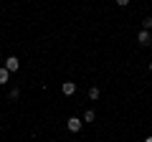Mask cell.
<instances>
[{"label": "cell", "instance_id": "5b68a950", "mask_svg": "<svg viewBox=\"0 0 152 142\" xmlns=\"http://www.w3.org/2000/svg\"><path fill=\"white\" fill-rule=\"evenodd\" d=\"M8 81H10V71L3 66V69H0V84H8Z\"/></svg>", "mask_w": 152, "mask_h": 142}, {"label": "cell", "instance_id": "7a4b0ae2", "mask_svg": "<svg viewBox=\"0 0 152 142\" xmlns=\"http://www.w3.org/2000/svg\"><path fill=\"white\" fill-rule=\"evenodd\" d=\"M5 69L13 74V71H18V69H20V61H18L15 56H8V59H5Z\"/></svg>", "mask_w": 152, "mask_h": 142}, {"label": "cell", "instance_id": "8fae6325", "mask_svg": "<svg viewBox=\"0 0 152 142\" xmlns=\"http://www.w3.org/2000/svg\"><path fill=\"white\" fill-rule=\"evenodd\" d=\"M145 142H152V135H150V137H147V140H145Z\"/></svg>", "mask_w": 152, "mask_h": 142}, {"label": "cell", "instance_id": "277c9868", "mask_svg": "<svg viewBox=\"0 0 152 142\" xmlns=\"http://www.w3.org/2000/svg\"><path fill=\"white\" fill-rule=\"evenodd\" d=\"M137 41H140L142 46H152V36H150V31H140V36H137Z\"/></svg>", "mask_w": 152, "mask_h": 142}, {"label": "cell", "instance_id": "30bf717a", "mask_svg": "<svg viewBox=\"0 0 152 142\" xmlns=\"http://www.w3.org/2000/svg\"><path fill=\"white\" fill-rule=\"evenodd\" d=\"M117 5H122V8H124V5H129V0H117Z\"/></svg>", "mask_w": 152, "mask_h": 142}, {"label": "cell", "instance_id": "9c48e42d", "mask_svg": "<svg viewBox=\"0 0 152 142\" xmlns=\"http://www.w3.org/2000/svg\"><path fill=\"white\" fill-rule=\"evenodd\" d=\"M18 97H20V91H18V89H10V99H13V102H15Z\"/></svg>", "mask_w": 152, "mask_h": 142}, {"label": "cell", "instance_id": "6da1fadb", "mask_svg": "<svg viewBox=\"0 0 152 142\" xmlns=\"http://www.w3.org/2000/svg\"><path fill=\"white\" fill-rule=\"evenodd\" d=\"M81 124H84V119H79V117H69V119H66V130L69 132H79Z\"/></svg>", "mask_w": 152, "mask_h": 142}, {"label": "cell", "instance_id": "8992f818", "mask_svg": "<svg viewBox=\"0 0 152 142\" xmlns=\"http://www.w3.org/2000/svg\"><path fill=\"white\" fill-rule=\"evenodd\" d=\"M81 119H84V122H94V119H96V112H94V109H86Z\"/></svg>", "mask_w": 152, "mask_h": 142}, {"label": "cell", "instance_id": "ba28073f", "mask_svg": "<svg viewBox=\"0 0 152 142\" xmlns=\"http://www.w3.org/2000/svg\"><path fill=\"white\" fill-rule=\"evenodd\" d=\"M152 28V18H145V20H142V31H150Z\"/></svg>", "mask_w": 152, "mask_h": 142}, {"label": "cell", "instance_id": "52a82bcc", "mask_svg": "<svg viewBox=\"0 0 152 142\" xmlns=\"http://www.w3.org/2000/svg\"><path fill=\"white\" fill-rule=\"evenodd\" d=\"M99 94H102V91H99L96 86H91V89H89V99H99Z\"/></svg>", "mask_w": 152, "mask_h": 142}, {"label": "cell", "instance_id": "7c38bea8", "mask_svg": "<svg viewBox=\"0 0 152 142\" xmlns=\"http://www.w3.org/2000/svg\"><path fill=\"white\" fill-rule=\"evenodd\" d=\"M150 71H152V64H150Z\"/></svg>", "mask_w": 152, "mask_h": 142}, {"label": "cell", "instance_id": "3957f363", "mask_svg": "<svg viewBox=\"0 0 152 142\" xmlns=\"http://www.w3.org/2000/svg\"><path fill=\"white\" fill-rule=\"evenodd\" d=\"M61 91H64V97H71V94H76V84L74 81H64L61 84Z\"/></svg>", "mask_w": 152, "mask_h": 142}]
</instances>
